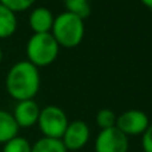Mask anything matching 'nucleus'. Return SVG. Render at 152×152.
Segmentation results:
<instances>
[{"instance_id": "1", "label": "nucleus", "mask_w": 152, "mask_h": 152, "mask_svg": "<svg viewBox=\"0 0 152 152\" xmlns=\"http://www.w3.org/2000/svg\"><path fill=\"white\" fill-rule=\"evenodd\" d=\"M5 88L18 102L34 99L40 88V75L37 67L27 60L13 64L5 77Z\"/></svg>"}, {"instance_id": "2", "label": "nucleus", "mask_w": 152, "mask_h": 152, "mask_svg": "<svg viewBox=\"0 0 152 152\" xmlns=\"http://www.w3.org/2000/svg\"><path fill=\"white\" fill-rule=\"evenodd\" d=\"M51 31L59 47L61 45L66 48H74L81 43L86 27L84 20L66 11L55 18Z\"/></svg>"}, {"instance_id": "3", "label": "nucleus", "mask_w": 152, "mask_h": 152, "mask_svg": "<svg viewBox=\"0 0 152 152\" xmlns=\"http://www.w3.org/2000/svg\"><path fill=\"white\" fill-rule=\"evenodd\" d=\"M59 55V44L52 34H34L27 43L28 61L35 67H45L52 64Z\"/></svg>"}, {"instance_id": "4", "label": "nucleus", "mask_w": 152, "mask_h": 152, "mask_svg": "<svg viewBox=\"0 0 152 152\" xmlns=\"http://www.w3.org/2000/svg\"><path fill=\"white\" fill-rule=\"evenodd\" d=\"M68 123L69 121L66 112L56 105H48L40 110L37 124L44 137L61 139Z\"/></svg>"}, {"instance_id": "5", "label": "nucleus", "mask_w": 152, "mask_h": 152, "mask_svg": "<svg viewBox=\"0 0 152 152\" xmlns=\"http://www.w3.org/2000/svg\"><path fill=\"white\" fill-rule=\"evenodd\" d=\"M128 136L116 127L102 129L95 140V152H128Z\"/></svg>"}, {"instance_id": "6", "label": "nucleus", "mask_w": 152, "mask_h": 152, "mask_svg": "<svg viewBox=\"0 0 152 152\" xmlns=\"http://www.w3.org/2000/svg\"><path fill=\"white\" fill-rule=\"evenodd\" d=\"M148 126H150V119L143 111L129 110L118 116L115 127L126 136H136L144 134Z\"/></svg>"}, {"instance_id": "7", "label": "nucleus", "mask_w": 152, "mask_h": 152, "mask_svg": "<svg viewBox=\"0 0 152 152\" xmlns=\"http://www.w3.org/2000/svg\"><path fill=\"white\" fill-rule=\"evenodd\" d=\"M64 147L67 151H79L88 143L89 140V127L86 121L75 120L68 123L61 137Z\"/></svg>"}, {"instance_id": "8", "label": "nucleus", "mask_w": 152, "mask_h": 152, "mask_svg": "<svg viewBox=\"0 0 152 152\" xmlns=\"http://www.w3.org/2000/svg\"><path fill=\"white\" fill-rule=\"evenodd\" d=\"M40 108L34 99L18 102L12 116L15 119L19 128H29L35 126L39 120Z\"/></svg>"}, {"instance_id": "9", "label": "nucleus", "mask_w": 152, "mask_h": 152, "mask_svg": "<svg viewBox=\"0 0 152 152\" xmlns=\"http://www.w3.org/2000/svg\"><path fill=\"white\" fill-rule=\"evenodd\" d=\"M52 12L45 7H37L29 15V26H31L34 34H47L52 29L53 26Z\"/></svg>"}, {"instance_id": "10", "label": "nucleus", "mask_w": 152, "mask_h": 152, "mask_svg": "<svg viewBox=\"0 0 152 152\" xmlns=\"http://www.w3.org/2000/svg\"><path fill=\"white\" fill-rule=\"evenodd\" d=\"M19 126L16 124L12 113L0 110V144H5L18 136Z\"/></svg>"}, {"instance_id": "11", "label": "nucleus", "mask_w": 152, "mask_h": 152, "mask_svg": "<svg viewBox=\"0 0 152 152\" xmlns=\"http://www.w3.org/2000/svg\"><path fill=\"white\" fill-rule=\"evenodd\" d=\"M16 27H18V20L15 12L0 4V39L13 35Z\"/></svg>"}, {"instance_id": "12", "label": "nucleus", "mask_w": 152, "mask_h": 152, "mask_svg": "<svg viewBox=\"0 0 152 152\" xmlns=\"http://www.w3.org/2000/svg\"><path fill=\"white\" fill-rule=\"evenodd\" d=\"M31 152H68L60 139L44 137L39 139L34 145H31Z\"/></svg>"}, {"instance_id": "13", "label": "nucleus", "mask_w": 152, "mask_h": 152, "mask_svg": "<svg viewBox=\"0 0 152 152\" xmlns=\"http://www.w3.org/2000/svg\"><path fill=\"white\" fill-rule=\"evenodd\" d=\"M64 5L67 8V12L77 16L81 20L87 19L91 15L89 0H64Z\"/></svg>"}, {"instance_id": "14", "label": "nucleus", "mask_w": 152, "mask_h": 152, "mask_svg": "<svg viewBox=\"0 0 152 152\" xmlns=\"http://www.w3.org/2000/svg\"><path fill=\"white\" fill-rule=\"evenodd\" d=\"M116 119H118V116L115 115L113 111L108 110V108H103L96 115V124L100 129H108L116 126Z\"/></svg>"}, {"instance_id": "15", "label": "nucleus", "mask_w": 152, "mask_h": 152, "mask_svg": "<svg viewBox=\"0 0 152 152\" xmlns=\"http://www.w3.org/2000/svg\"><path fill=\"white\" fill-rule=\"evenodd\" d=\"M3 152H31V144L24 137L16 136L5 143Z\"/></svg>"}, {"instance_id": "16", "label": "nucleus", "mask_w": 152, "mask_h": 152, "mask_svg": "<svg viewBox=\"0 0 152 152\" xmlns=\"http://www.w3.org/2000/svg\"><path fill=\"white\" fill-rule=\"evenodd\" d=\"M34 3L35 0H0V4H3L15 13L28 10L29 7H32Z\"/></svg>"}, {"instance_id": "17", "label": "nucleus", "mask_w": 152, "mask_h": 152, "mask_svg": "<svg viewBox=\"0 0 152 152\" xmlns=\"http://www.w3.org/2000/svg\"><path fill=\"white\" fill-rule=\"evenodd\" d=\"M142 147L144 152H152V124L144 131L142 137Z\"/></svg>"}, {"instance_id": "18", "label": "nucleus", "mask_w": 152, "mask_h": 152, "mask_svg": "<svg viewBox=\"0 0 152 152\" xmlns=\"http://www.w3.org/2000/svg\"><path fill=\"white\" fill-rule=\"evenodd\" d=\"M140 1H142L143 4H144L147 8H150V10H152V0H140Z\"/></svg>"}, {"instance_id": "19", "label": "nucleus", "mask_w": 152, "mask_h": 152, "mask_svg": "<svg viewBox=\"0 0 152 152\" xmlns=\"http://www.w3.org/2000/svg\"><path fill=\"white\" fill-rule=\"evenodd\" d=\"M1 59H3V52H1V48H0V63H1Z\"/></svg>"}]
</instances>
